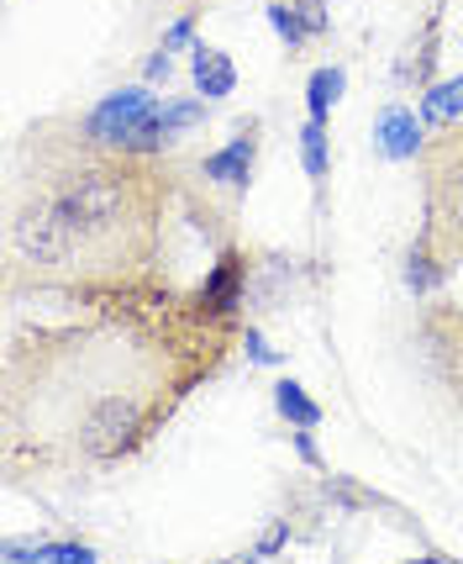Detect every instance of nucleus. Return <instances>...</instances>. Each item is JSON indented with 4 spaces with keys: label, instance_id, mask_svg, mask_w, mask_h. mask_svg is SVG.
<instances>
[{
    "label": "nucleus",
    "instance_id": "nucleus-1",
    "mask_svg": "<svg viewBox=\"0 0 463 564\" xmlns=\"http://www.w3.org/2000/svg\"><path fill=\"white\" fill-rule=\"evenodd\" d=\"M427 243H438L442 259H463V132L427 153Z\"/></svg>",
    "mask_w": 463,
    "mask_h": 564
},
{
    "label": "nucleus",
    "instance_id": "nucleus-2",
    "mask_svg": "<svg viewBox=\"0 0 463 564\" xmlns=\"http://www.w3.org/2000/svg\"><path fill=\"white\" fill-rule=\"evenodd\" d=\"M53 200L64 206L74 238H79V243H96V238H106V232H117V227H122V217H126V174L90 170V174H79V180H69Z\"/></svg>",
    "mask_w": 463,
    "mask_h": 564
},
{
    "label": "nucleus",
    "instance_id": "nucleus-3",
    "mask_svg": "<svg viewBox=\"0 0 463 564\" xmlns=\"http://www.w3.org/2000/svg\"><path fill=\"white\" fill-rule=\"evenodd\" d=\"M90 132L100 143H117V148H153L164 138V111L153 106L147 90H122V96H111L90 117Z\"/></svg>",
    "mask_w": 463,
    "mask_h": 564
},
{
    "label": "nucleus",
    "instance_id": "nucleus-4",
    "mask_svg": "<svg viewBox=\"0 0 463 564\" xmlns=\"http://www.w3.org/2000/svg\"><path fill=\"white\" fill-rule=\"evenodd\" d=\"M137 427H143L137 401L111 395V401H100L96 412L85 417V427H79V443H85V454H96V459H117V454H126V448H132Z\"/></svg>",
    "mask_w": 463,
    "mask_h": 564
},
{
    "label": "nucleus",
    "instance_id": "nucleus-5",
    "mask_svg": "<svg viewBox=\"0 0 463 564\" xmlns=\"http://www.w3.org/2000/svg\"><path fill=\"white\" fill-rule=\"evenodd\" d=\"M247 170H253V138H238L232 148H221V153L206 159V180H217V185H227V191H243Z\"/></svg>",
    "mask_w": 463,
    "mask_h": 564
},
{
    "label": "nucleus",
    "instance_id": "nucleus-6",
    "mask_svg": "<svg viewBox=\"0 0 463 564\" xmlns=\"http://www.w3.org/2000/svg\"><path fill=\"white\" fill-rule=\"evenodd\" d=\"M196 85H200V96H232V85H238L232 58L217 48H196Z\"/></svg>",
    "mask_w": 463,
    "mask_h": 564
},
{
    "label": "nucleus",
    "instance_id": "nucleus-7",
    "mask_svg": "<svg viewBox=\"0 0 463 564\" xmlns=\"http://www.w3.org/2000/svg\"><path fill=\"white\" fill-rule=\"evenodd\" d=\"M379 138H385V153H390V159L416 153V122L406 117V111H390V117H385V127H379Z\"/></svg>",
    "mask_w": 463,
    "mask_h": 564
},
{
    "label": "nucleus",
    "instance_id": "nucleus-8",
    "mask_svg": "<svg viewBox=\"0 0 463 564\" xmlns=\"http://www.w3.org/2000/svg\"><path fill=\"white\" fill-rule=\"evenodd\" d=\"M279 412H285V417H290V422H300V427H317V422H321L317 401H306L295 380H285V386H279Z\"/></svg>",
    "mask_w": 463,
    "mask_h": 564
},
{
    "label": "nucleus",
    "instance_id": "nucleus-9",
    "mask_svg": "<svg viewBox=\"0 0 463 564\" xmlns=\"http://www.w3.org/2000/svg\"><path fill=\"white\" fill-rule=\"evenodd\" d=\"M342 96V74L338 69H321V74H311V117H327L332 111V100Z\"/></svg>",
    "mask_w": 463,
    "mask_h": 564
},
{
    "label": "nucleus",
    "instance_id": "nucleus-10",
    "mask_svg": "<svg viewBox=\"0 0 463 564\" xmlns=\"http://www.w3.org/2000/svg\"><path fill=\"white\" fill-rule=\"evenodd\" d=\"M232 295H238V264L227 259V264L217 270V280L206 285V306H211V312H227V306H232Z\"/></svg>",
    "mask_w": 463,
    "mask_h": 564
},
{
    "label": "nucleus",
    "instance_id": "nucleus-11",
    "mask_svg": "<svg viewBox=\"0 0 463 564\" xmlns=\"http://www.w3.org/2000/svg\"><path fill=\"white\" fill-rule=\"evenodd\" d=\"M459 111H463V79H453V85H442V90L427 96V117H432V122H448V117H459Z\"/></svg>",
    "mask_w": 463,
    "mask_h": 564
},
{
    "label": "nucleus",
    "instance_id": "nucleus-12",
    "mask_svg": "<svg viewBox=\"0 0 463 564\" xmlns=\"http://www.w3.org/2000/svg\"><path fill=\"white\" fill-rule=\"evenodd\" d=\"M300 148H306V170L327 174V132H321V122H311L300 132Z\"/></svg>",
    "mask_w": 463,
    "mask_h": 564
},
{
    "label": "nucleus",
    "instance_id": "nucleus-13",
    "mask_svg": "<svg viewBox=\"0 0 463 564\" xmlns=\"http://www.w3.org/2000/svg\"><path fill=\"white\" fill-rule=\"evenodd\" d=\"M268 17H274V26H279V37H285V43H300V37H306V17H295L290 6H268Z\"/></svg>",
    "mask_w": 463,
    "mask_h": 564
},
{
    "label": "nucleus",
    "instance_id": "nucleus-14",
    "mask_svg": "<svg viewBox=\"0 0 463 564\" xmlns=\"http://www.w3.org/2000/svg\"><path fill=\"white\" fill-rule=\"evenodd\" d=\"M411 285L416 291H432V285H438V270H432V259H427V253H416L411 259Z\"/></svg>",
    "mask_w": 463,
    "mask_h": 564
},
{
    "label": "nucleus",
    "instance_id": "nucleus-15",
    "mask_svg": "<svg viewBox=\"0 0 463 564\" xmlns=\"http://www.w3.org/2000/svg\"><path fill=\"white\" fill-rule=\"evenodd\" d=\"M300 11H306V32H321V26H327V17H321V0H306Z\"/></svg>",
    "mask_w": 463,
    "mask_h": 564
}]
</instances>
